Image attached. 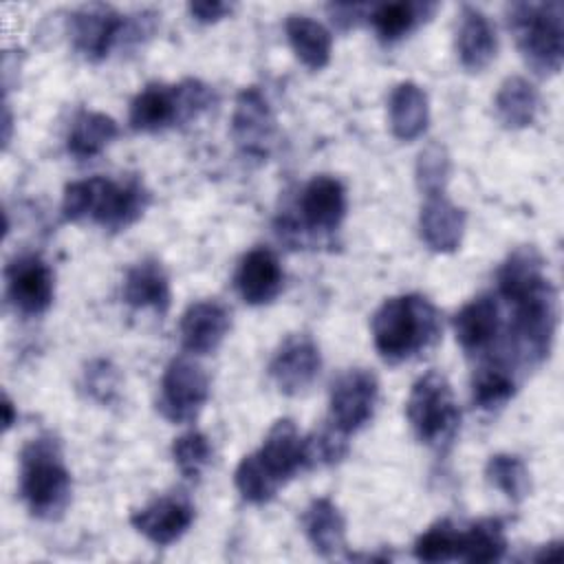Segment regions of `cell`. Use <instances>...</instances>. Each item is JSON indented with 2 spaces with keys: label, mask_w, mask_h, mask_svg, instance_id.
I'll list each match as a JSON object with an SVG mask.
<instances>
[{
  "label": "cell",
  "mask_w": 564,
  "mask_h": 564,
  "mask_svg": "<svg viewBox=\"0 0 564 564\" xmlns=\"http://www.w3.org/2000/svg\"><path fill=\"white\" fill-rule=\"evenodd\" d=\"M542 267L533 247H520L498 269V291L513 306V346L527 364H540L549 355L557 326V293Z\"/></svg>",
  "instance_id": "cell-1"
},
{
  "label": "cell",
  "mask_w": 564,
  "mask_h": 564,
  "mask_svg": "<svg viewBox=\"0 0 564 564\" xmlns=\"http://www.w3.org/2000/svg\"><path fill=\"white\" fill-rule=\"evenodd\" d=\"M302 527L313 549L324 557H330L346 546L344 516L328 498L311 500V505L304 509Z\"/></svg>",
  "instance_id": "cell-24"
},
{
  "label": "cell",
  "mask_w": 564,
  "mask_h": 564,
  "mask_svg": "<svg viewBox=\"0 0 564 564\" xmlns=\"http://www.w3.org/2000/svg\"><path fill=\"white\" fill-rule=\"evenodd\" d=\"M2 412H4V419H2V423H4V432L13 425V421H15V414H13V403H11V399L4 394V401H2Z\"/></svg>",
  "instance_id": "cell-40"
},
{
  "label": "cell",
  "mask_w": 564,
  "mask_h": 564,
  "mask_svg": "<svg viewBox=\"0 0 564 564\" xmlns=\"http://www.w3.org/2000/svg\"><path fill=\"white\" fill-rule=\"evenodd\" d=\"M390 130L401 141L421 137L430 121V104L425 90L414 82H401L392 88L388 101Z\"/></svg>",
  "instance_id": "cell-23"
},
{
  "label": "cell",
  "mask_w": 564,
  "mask_h": 564,
  "mask_svg": "<svg viewBox=\"0 0 564 564\" xmlns=\"http://www.w3.org/2000/svg\"><path fill=\"white\" fill-rule=\"evenodd\" d=\"M458 29H456V55L465 70L480 73L487 68L498 51V37L496 29L489 22V18L476 9L465 4L458 15Z\"/></svg>",
  "instance_id": "cell-18"
},
{
  "label": "cell",
  "mask_w": 564,
  "mask_h": 564,
  "mask_svg": "<svg viewBox=\"0 0 564 564\" xmlns=\"http://www.w3.org/2000/svg\"><path fill=\"white\" fill-rule=\"evenodd\" d=\"M507 24L516 33L518 48L535 75H555L564 59V7L551 2H513L507 7Z\"/></svg>",
  "instance_id": "cell-5"
},
{
  "label": "cell",
  "mask_w": 564,
  "mask_h": 564,
  "mask_svg": "<svg viewBox=\"0 0 564 564\" xmlns=\"http://www.w3.org/2000/svg\"><path fill=\"white\" fill-rule=\"evenodd\" d=\"M485 476L491 487L502 491L509 500L520 502L529 496L531 478L527 465L513 454H496L485 465Z\"/></svg>",
  "instance_id": "cell-31"
},
{
  "label": "cell",
  "mask_w": 564,
  "mask_h": 564,
  "mask_svg": "<svg viewBox=\"0 0 564 564\" xmlns=\"http://www.w3.org/2000/svg\"><path fill=\"white\" fill-rule=\"evenodd\" d=\"M379 381L370 370L350 368L330 388V425L344 434L361 430L375 412Z\"/></svg>",
  "instance_id": "cell-8"
},
{
  "label": "cell",
  "mask_w": 564,
  "mask_h": 564,
  "mask_svg": "<svg viewBox=\"0 0 564 564\" xmlns=\"http://www.w3.org/2000/svg\"><path fill=\"white\" fill-rule=\"evenodd\" d=\"M192 522L194 505L183 494L159 496L130 516V524L156 546H167L183 538Z\"/></svg>",
  "instance_id": "cell-13"
},
{
  "label": "cell",
  "mask_w": 564,
  "mask_h": 564,
  "mask_svg": "<svg viewBox=\"0 0 564 564\" xmlns=\"http://www.w3.org/2000/svg\"><path fill=\"white\" fill-rule=\"evenodd\" d=\"M128 123L137 132H159L181 123V106L176 84H148L130 104Z\"/></svg>",
  "instance_id": "cell-22"
},
{
  "label": "cell",
  "mask_w": 564,
  "mask_h": 564,
  "mask_svg": "<svg viewBox=\"0 0 564 564\" xmlns=\"http://www.w3.org/2000/svg\"><path fill=\"white\" fill-rule=\"evenodd\" d=\"M209 399V377L205 368L189 359L176 357L161 377L156 408L172 423H189L198 416Z\"/></svg>",
  "instance_id": "cell-7"
},
{
  "label": "cell",
  "mask_w": 564,
  "mask_h": 564,
  "mask_svg": "<svg viewBox=\"0 0 564 564\" xmlns=\"http://www.w3.org/2000/svg\"><path fill=\"white\" fill-rule=\"evenodd\" d=\"M319 368L322 357L313 337L306 333H295L286 337L275 350L269 364V375L280 392L295 397L313 386Z\"/></svg>",
  "instance_id": "cell-11"
},
{
  "label": "cell",
  "mask_w": 564,
  "mask_h": 564,
  "mask_svg": "<svg viewBox=\"0 0 564 564\" xmlns=\"http://www.w3.org/2000/svg\"><path fill=\"white\" fill-rule=\"evenodd\" d=\"M117 132L119 128L112 117L84 110L73 121L66 148L75 159H90L97 156L117 137Z\"/></svg>",
  "instance_id": "cell-29"
},
{
  "label": "cell",
  "mask_w": 564,
  "mask_h": 564,
  "mask_svg": "<svg viewBox=\"0 0 564 564\" xmlns=\"http://www.w3.org/2000/svg\"><path fill=\"white\" fill-rule=\"evenodd\" d=\"M449 154L445 145L441 143H430L419 152L416 159V185L425 196H438L443 194L447 181H449Z\"/></svg>",
  "instance_id": "cell-33"
},
{
  "label": "cell",
  "mask_w": 564,
  "mask_h": 564,
  "mask_svg": "<svg viewBox=\"0 0 564 564\" xmlns=\"http://www.w3.org/2000/svg\"><path fill=\"white\" fill-rule=\"evenodd\" d=\"M438 337L441 315L423 295L390 297L372 315V341L388 364H401L432 348Z\"/></svg>",
  "instance_id": "cell-2"
},
{
  "label": "cell",
  "mask_w": 564,
  "mask_h": 564,
  "mask_svg": "<svg viewBox=\"0 0 564 564\" xmlns=\"http://www.w3.org/2000/svg\"><path fill=\"white\" fill-rule=\"evenodd\" d=\"M231 137L236 145L253 159H267L275 139V117L264 95L256 88H242L231 115Z\"/></svg>",
  "instance_id": "cell-10"
},
{
  "label": "cell",
  "mask_w": 564,
  "mask_h": 564,
  "mask_svg": "<svg viewBox=\"0 0 564 564\" xmlns=\"http://www.w3.org/2000/svg\"><path fill=\"white\" fill-rule=\"evenodd\" d=\"M234 485L238 494L251 505L269 502L280 487V482L267 471L258 454H249L238 463L234 471Z\"/></svg>",
  "instance_id": "cell-32"
},
{
  "label": "cell",
  "mask_w": 564,
  "mask_h": 564,
  "mask_svg": "<svg viewBox=\"0 0 564 564\" xmlns=\"http://www.w3.org/2000/svg\"><path fill=\"white\" fill-rule=\"evenodd\" d=\"M284 273L275 253L267 247H256L242 256L236 271V289L251 306L269 304L278 297Z\"/></svg>",
  "instance_id": "cell-17"
},
{
  "label": "cell",
  "mask_w": 564,
  "mask_h": 564,
  "mask_svg": "<svg viewBox=\"0 0 564 564\" xmlns=\"http://www.w3.org/2000/svg\"><path fill=\"white\" fill-rule=\"evenodd\" d=\"M187 11H189V15H192L196 22L212 24V22H218V20L227 18V15L234 11V4H229V2H216V0H205V2H189V4H187Z\"/></svg>",
  "instance_id": "cell-37"
},
{
  "label": "cell",
  "mask_w": 564,
  "mask_h": 564,
  "mask_svg": "<svg viewBox=\"0 0 564 564\" xmlns=\"http://www.w3.org/2000/svg\"><path fill=\"white\" fill-rule=\"evenodd\" d=\"M458 535L460 531L449 520H441L419 535L414 542V557L421 562L454 560L458 555Z\"/></svg>",
  "instance_id": "cell-34"
},
{
  "label": "cell",
  "mask_w": 564,
  "mask_h": 564,
  "mask_svg": "<svg viewBox=\"0 0 564 564\" xmlns=\"http://www.w3.org/2000/svg\"><path fill=\"white\" fill-rule=\"evenodd\" d=\"M123 26L126 18L108 4H84L68 20L75 51L90 62L104 59L110 53V48L121 40Z\"/></svg>",
  "instance_id": "cell-12"
},
{
  "label": "cell",
  "mask_w": 564,
  "mask_h": 564,
  "mask_svg": "<svg viewBox=\"0 0 564 564\" xmlns=\"http://www.w3.org/2000/svg\"><path fill=\"white\" fill-rule=\"evenodd\" d=\"M516 392V381L509 368L500 364H485L474 372L471 399L482 410H494L505 405Z\"/></svg>",
  "instance_id": "cell-30"
},
{
  "label": "cell",
  "mask_w": 564,
  "mask_h": 564,
  "mask_svg": "<svg viewBox=\"0 0 564 564\" xmlns=\"http://www.w3.org/2000/svg\"><path fill=\"white\" fill-rule=\"evenodd\" d=\"M300 214L308 231H335L346 216V189L328 174L313 176L300 196Z\"/></svg>",
  "instance_id": "cell-15"
},
{
  "label": "cell",
  "mask_w": 564,
  "mask_h": 564,
  "mask_svg": "<svg viewBox=\"0 0 564 564\" xmlns=\"http://www.w3.org/2000/svg\"><path fill=\"white\" fill-rule=\"evenodd\" d=\"M286 40L295 53V57L311 70H322L330 62V51H333V35L330 31L308 18V15H289L284 22Z\"/></svg>",
  "instance_id": "cell-25"
},
{
  "label": "cell",
  "mask_w": 564,
  "mask_h": 564,
  "mask_svg": "<svg viewBox=\"0 0 564 564\" xmlns=\"http://www.w3.org/2000/svg\"><path fill=\"white\" fill-rule=\"evenodd\" d=\"M231 326V315L218 300H200L187 306L181 317V344L192 355L218 350Z\"/></svg>",
  "instance_id": "cell-14"
},
{
  "label": "cell",
  "mask_w": 564,
  "mask_h": 564,
  "mask_svg": "<svg viewBox=\"0 0 564 564\" xmlns=\"http://www.w3.org/2000/svg\"><path fill=\"white\" fill-rule=\"evenodd\" d=\"M267 471L282 485L308 469L306 445L291 419H278L264 436L262 447L256 452Z\"/></svg>",
  "instance_id": "cell-16"
},
{
  "label": "cell",
  "mask_w": 564,
  "mask_h": 564,
  "mask_svg": "<svg viewBox=\"0 0 564 564\" xmlns=\"http://www.w3.org/2000/svg\"><path fill=\"white\" fill-rule=\"evenodd\" d=\"M148 205L150 192L139 178L110 181L106 176H90L66 185L62 216L68 223L90 218L110 231H121L137 223Z\"/></svg>",
  "instance_id": "cell-3"
},
{
  "label": "cell",
  "mask_w": 564,
  "mask_h": 564,
  "mask_svg": "<svg viewBox=\"0 0 564 564\" xmlns=\"http://www.w3.org/2000/svg\"><path fill=\"white\" fill-rule=\"evenodd\" d=\"M172 458L185 478H189V480L198 478L212 460L209 438L196 430L181 434L172 443Z\"/></svg>",
  "instance_id": "cell-35"
},
{
  "label": "cell",
  "mask_w": 564,
  "mask_h": 564,
  "mask_svg": "<svg viewBox=\"0 0 564 564\" xmlns=\"http://www.w3.org/2000/svg\"><path fill=\"white\" fill-rule=\"evenodd\" d=\"M7 297L15 311L35 317L42 315L55 295V278L51 267L35 253L15 256L4 269Z\"/></svg>",
  "instance_id": "cell-9"
},
{
  "label": "cell",
  "mask_w": 564,
  "mask_h": 564,
  "mask_svg": "<svg viewBox=\"0 0 564 564\" xmlns=\"http://www.w3.org/2000/svg\"><path fill=\"white\" fill-rule=\"evenodd\" d=\"M500 328L498 304L491 295H478L454 315V335L469 355L487 350Z\"/></svg>",
  "instance_id": "cell-21"
},
{
  "label": "cell",
  "mask_w": 564,
  "mask_h": 564,
  "mask_svg": "<svg viewBox=\"0 0 564 564\" xmlns=\"http://www.w3.org/2000/svg\"><path fill=\"white\" fill-rule=\"evenodd\" d=\"M465 212L447 200L443 194L427 196L421 207L419 229L423 242L436 253H452L458 249L465 234Z\"/></svg>",
  "instance_id": "cell-19"
},
{
  "label": "cell",
  "mask_w": 564,
  "mask_h": 564,
  "mask_svg": "<svg viewBox=\"0 0 564 564\" xmlns=\"http://www.w3.org/2000/svg\"><path fill=\"white\" fill-rule=\"evenodd\" d=\"M70 474L62 447L53 436L29 441L20 454V496L29 511L42 520H57L70 502Z\"/></svg>",
  "instance_id": "cell-4"
},
{
  "label": "cell",
  "mask_w": 564,
  "mask_h": 564,
  "mask_svg": "<svg viewBox=\"0 0 564 564\" xmlns=\"http://www.w3.org/2000/svg\"><path fill=\"white\" fill-rule=\"evenodd\" d=\"M123 302L132 308H152L165 315L170 308V278L159 260L145 258L132 264L123 278Z\"/></svg>",
  "instance_id": "cell-20"
},
{
  "label": "cell",
  "mask_w": 564,
  "mask_h": 564,
  "mask_svg": "<svg viewBox=\"0 0 564 564\" xmlns=\"http://www.w3.org/2000/svg\"><path fill=\"white\" fill-rule=\"evenodd\" d=\"M535 562H560L562 560V542H551L542 546V551L533 557Z\"/></svg>",
  "instance_id": "cell-39"
},
{
  "label": "cell",
  "mask_w": 564,
  "mask_h": 564,
  "mask_svg": "<svg viewBox=\"0 0 564 564\" xmlns=\"http://www.w3.org/2000/svg\"><path fill=\"white\" fill-rule=\"evenodd\" d=\"M405 414L414 436L434 449L449 447L460 423V410L452 386L436 370H430L414 381Z\"/></svg>",
  "instance_id": "cell-6"
},
{
  "label": "cell",
  "mask_w": 564,
  "mask_h": 564,
  "mask_svg": "<svg viewBox=\"0 0 564 564\" xmlns=\"http://www.w3.org/2000/svg\"><path fill=\"white\" fill-rule=\"evenodd\" d=\"M496 115L509 130H520L533 123L540 106L538 90L524 77H507L496 93Z\"/></svg>",
  "instance_id": "cell-26"
},
{
  "label": "cell",
  "mask_w": 564,
  "mask_h": 564,
  "mask_svg": "<svg viewBox=\"0 0 564 564\" xmlns=\"http://www.w3.org/2000/svg\"><path fill=\"white\" fill-rule=\"evenodd\" d=\"M436 11L434 2H386L370 9V22L383 42H397Z\"/></svg>",
  "instance_id": "cell-27"
},
{
  "label": "cell",
  "mask_w": 564,
  "mask_h": 564,
  "mask_svg": "<svg viewBox=\"0 0 564 564\" xmlns=\"http://www.w3.org/2000/svg\"><path fill=\"white\" fill-rule=\"evenodd\" d=\"M84 383L90 397H95L97 401H110L112 394L117 392V372L108 361L97 359L88 366L84 375Z\"/></svg>",
  "instance_id": "cell-36"
},
{
  "label": "cell",
  "mask_w": 564,
  "mask_h": 564,
  "mask_svg": "<svg viewBox=\"0 0 564 564\" xmlns=\"http://www.w3.org/2000/svg\"><path fill=\"white\" fill-rule=\"evenodd\" d=\"M326 11L330 13V20L339 29H350L352 24H357L359 18H364L366 7L364 4H328Z\"/></svg>",
  "instance_id": "cell-38"
},
{
  "label": "cell",
  "mask_w": 564,
  "mask_h": 564,
  "mask_svg": "<svg viewBox=\"0 0 564 564\" xmlns=\"http://www.w3.org/2000/svg\"><path fill=\"white\" fill-rule=\"evenodd\" d=\"M507 551V538H505V524L498 518H485L474 522L467 531H460L458 535V560L465 562H496Z\"/></svg>",
  "instance_id": "cell-28"
}]
</instances>
